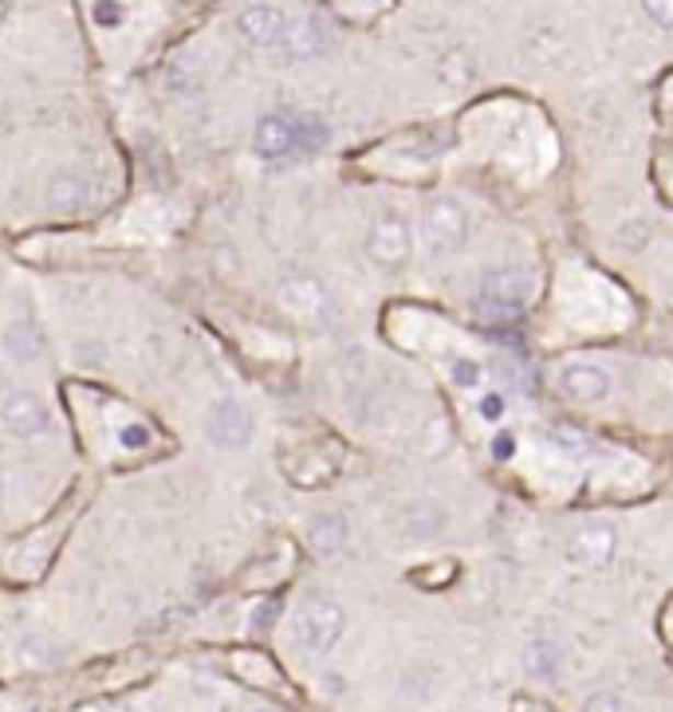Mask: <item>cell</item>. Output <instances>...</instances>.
I'll return each instance as SVG.
<instances>
[{
	"label": "cell",
	"instance_id": "obj_1",
	"mask_svg": "<svg viewBox=\"0 0 673 712\" xmlns=\"http://www.w3.org/2000/svg\"><path fill=\"white\" fill-rule=\"evenodd\" d=\"M469 241V213L457 197H433L422 209V249L425 256L442 261V256H453Z\"/></svg>",
	"mask_w": 673,
	"mask_h": 712
},
{
	"label": "cell",
	"instance_id": "obj_2",
	"mask_svg": "<svg viewBox=\"0 0 673 712\" xmlns=\"http://www.w3.org/2000/svg\"><path fill=\"white\" fill-rule=\"evenodd\" d=\"M276 299H280V308L288 311L292 319H299L304 328H328L331 319H335L331 291L323 288V279L308 276V272H288V276H280Z\"/></svg>",
	"mask_w": 673,
	"mask_h": 712
},
{
	"label": "cell",
	"instance_id": "obj_3",
	"mask_svg": "<svg viewBox=\"0 0 673 712\" xmlns=\"http://www.w3.org/2000/svg\"><path fill=\"white\" fill-rule=\"evenodd\" d=\"M346 630V615L331 598H311L296 615V645L308 657H328Z\"/></svg>",
	"mask_w": 673,
	"mask_h": 712
},
{
	"label": "cell",
	"instance_id": "obj_4",
	"mask_svg": "<svg viewBox=\"0 0 673 712\" xmlns=\"http://www.w3.org/2000/svg\"><path fill=\"white\" fill-rule=\"evenodd\" d=\"M532 296H536V276L516 264L489 272L481 284V308L492 315H520L532 303Z\"/></svg>",
	"mask_w": 673,
	"mask_h": 712
},
{
	"label": "cell",
	"instance_id": "obj_5",
	"mask_svg": "<svg viewBox=\"0 0 673 712\" xmlns=\"http://www.w3.org/2000/svg\"><path fill=\"white\" fill-rule=\"evenodd\" d=\"M366 252H370V261L383 264V268H402L410 261V252H414V229L406 221L402 213H383L370 232H366Z\"/></svg>",
	"mask_w": 673,
	"mask_h": 712
},
{
	"label": "cell",
	"instance_id": "obj_6",
	"mask_svg": "<svg viewBox=\"0 0 673 712\" xmlns=\"http://www.w3.org/2000/svg\"><path fill=\"white\" fill-rule=\"evenodd\" d=\"M556 386L559 394L568 398V402L575 405H598L611 398V390H615V378H611V370L598 363H591V358H575V363H563L556 375Z\"/></svg>",
	"mask_w": 673,
	"mask_h": 712
},
{
	"label": "cell",
	"instance_id": "obj_7",
	"mask_svg": "<svg viewBox=\"0 0 673 712\" xmlns=\"http://www.w3.org/2000/svg\"><path fill=\"white\" fill-rule=\"evenodd\" d=\"M0 425L9 429L12 437H39L52 425V414L44 398L32 394V390H9L0 398Z\"/></svg>",
	"mask_w": 673,
	"mask_h": 712
},
{
	"label": "cell",
	"instance_id": "obj_8",
	"mask_svg": "<svg viewBox=\"0 0 673 712\" xmlns=\"http://www.w3.org/2000/svg\"><path fill=\"white\" fill-rule=\"evenodd\" d=\"M615 551H618V531H615V524H606V520L583 524L568 543L571 563H575V567H588V571L606 567V563L615 559Z\"/></svg>",
	"mask_w": 673,
	"mask_h": 712
},
{
	"label": "cell",
	"instance_id": "obj_9",
	"mask_svg": "<svg viewBox=\"0 0 673 712\" xmlns=\"http://www.w3.org/2000/svg\"><path fill=\"white\" fill-rule=\"evenodd\" d=\"M252 146H256V154H264V158H292V154H299L296 115H264L256 123Z\"/></svg>",
	"mask_w": 673,
	"mask_h": 712
},
{
	"label": "cell",
	"instance_id": "obj_10",
	"mask_svg": "<svg viewBox=\"0 0 673 712\" xmlns=\"http://www.w3.org/2000/svg\"><path fill=\"white\" fill-rule=\"evenodd\" d=\"M209 437L221 449H241L252 437V414L241 402H217L209 410Z\"/></svg>",
	"mask_w": 673,
	"mask_h": 712
},
{
	"label": "cell",
	"instance_id": "obj_11",
	"mask_svg": "<svg viewBox=\"0 0 673 712\" xmlns=\"http://www.w3.org/2000/svg\"><path fill=\"white\" fill-rule=\"evenodd\" d=\"M284 24H288V16L280 9H269V4H256V9L241 12V20H237L241 36L249 39V44H256V48H280Z\"/></svg>",
	"mask_w": 673,
	"mask_h": 712
},
{
	"label": "cell",
	"instance_id": "obj_12",
	"mask_svg": "<svg viewBox=\"0 0 673 712\" xmlns=\"http://www.w3.org/2000/svg\"><path fill=\"white\" fill-rule=\"evenodd\" d=\"M280 48L288 51L292 59H311L328 48V36H323V28H319L311 16L288 20V24H284V36H280Z\"/></svg>",
	"mask_w": 673,
	"mask_h": 712
},
{
	"label": "cell",
	"instance_id": "obj_13",
	"mask_svg": "<svg viewBox=\"0 0 673 712\" xmlns=\"http://www.w3.org/2000/svg\"><path fill=\"white\" fill-rule=\"evenodd\" d=\"M524 674L539 685H551L559 677V650L548 638H536V642L524 645Z\"/></svg>",
	"mask_w": 673,
	"mask_h": 712
},
{
	"label": "cell",
	"instance_id": "obj_14",
	"mask_svg": "<svg viewBox=\"0 0 673 712\" xmlns=\"http://www.w3.org/2000/svg\"><path fill=\"white\" fill-rule=\"evenodd\" d=\"M4 347H9V355L16 358V363H32V358L44 355V331H39L36 323H28V319H16V323H9V331H4Z\"/></svg>",
	"mask_w": 673,
	"mask_h": 712
},
{
	"label": "cell",
	"instance_id": "obj_15",
	"mask_svg": "<svg viewBox=\"0 0 673 712\" xmlns=\"http://www.w3.org/2000/svg\"><path fill=\"white\" fill-rule=\"evenodd\" d=\"M346 543V520L339 516V512H328V516H319L316 524H311V551L323 559H335L339 551H343Z\"/></svg>",
	"mask_w": 673,
	"mask_h": 712
},
{
	"label": "cell",
	"instance_id": "obj_16",
	"mask_svg": "<svg viewBox=\"0 0 673 712\" xmlns=\"http://www.w3.org/2000/svg\"><path fill=\"white\" fill-rule=\"evenodd\" d=\"M83 197H87V185L79 182V177H59L56 185H52V205L56 209H64V213H71V209H83Z\"/></svg>",
	"mask_w": 673,
	"mask_h": 712
},
{
	"label": "cell",
	"instance_id": "obj_17",
	"mask_svg": "<svg viewBox=\"0 0 673 712\" xmlns=\"http://www.w3.org/2000/svg\"><path fill=\"white\" fill-rule=\"evenodd\" d=\"M642 12L658 32H673V0H642Z\"/></svg>",
	"mask_w": 673,
	"mask_h": 712
},
{
	"label": "cell",
	"instance_id": "obj_18",
	"mask_svg": "<svg viewBox=\"0 0 673 712\" xmlns=\"http://www.w3.org/2000/svg\"><path fill=\"white\" fill-rule=\"evenodd\" d=\"M583 712H623V697L611 693V689H598L583 701Z\"/></svg>",
	"mask_w": 673,
	"mask_h": 712
},
{
	"label": "cell",
	"instance_id": "obj_19",
	"mask_svg": "<svg viewBox=\"0 0 673 712\" xmlns=\"http://www.w3.org/2000/svg\"><path fill=\"white\" fill-rule=\"evenodd\" d=\"M453 378H457L465 390H472V386H481V366H477V363H457V366H453Z\"/></svg>",
	"mask_w": 673,
	"mask_h": 712
},
{
	"label": "cell",
	"instance_id": "obj_20",
	"mask_svg": "<svg viewBox=\"0 0 673 712\" xmlns=\"http://www.w3.org/2000/svg\"><path fill=\"white\" fill-rule=\"evenodd\" d=\"M501 414H504V398L501 394L481 398V417H484V422H501Z\"/></svg>",
	"mask_w": 673,
	"mask_h": 712
},
{
	"label": "cell",
	"instance_id": "obj_21",
	"mask_svg": "<svg viewBox=\"0 0 673 712\" xmlns=\"http://www.w3.org/2000/svg\"><path fill=\"white\" fill-rule=\"evenodd\" d=\"M123 445H126V449H142V445H150V434H146L142 425H126V429H123Z\"/></svg>",
	"mask_w": 673,
	"mask_h": 712
},
{
	"label": "cell",
	"instance_id": "obj_22",
	"mask_svg": "<svg viewBox=\"0 0 673 712\" xmlns=\"http://www.w3.org/2000/svg\"><path fill=\"white\" fill-rule=\"evenodd\" d=\"M95 16L103 20V24H118V4H111V0H103L95 9Z\"/></svg>",
	"mask_w": 673,
	"mask_h": 712
},
{
	"label": "cell",
	"instance_id": "obj_23",
	"mask_svg": "<svg viewBox=\"0 0 673 712\" xmlns=\"http://www.w3.org/2000/svg\"><path fill=\"white\" fill-rule=\"evenodd\" d=\"M252 712H272V709H252Z\"/></svg>",
	"mask_w": 673,
	"mask_h": 712
}]
</instances>
